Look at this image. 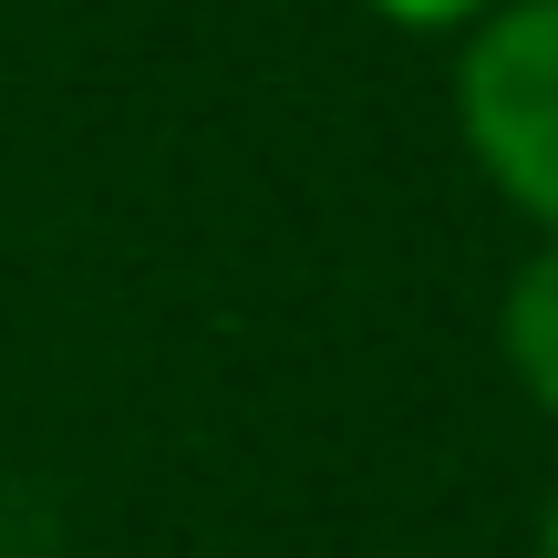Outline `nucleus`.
Masks as SVG:
<instances>
[{
	"instance_id": "obj_1",
	"label": "nucleus",
	"mask_w": 558,
	"mask_h": 558,
	"mask_svg": "<svg viewBox=\"0 0 558 558\" xmlns=\"http://www.w3.org/2000/svg\"><path fill=\"white\" fill-rule=\"evenodd\" d=\"M456 135L476 177L558 239V0H497L456 41Z\"/></svg>"
},
{
	"instance_id": "obj_2",
	"label": "nucleus",
	"mask_w": 558,
	"mask_h": 558,
	"mask_svg": "<svg viewBox=\"0 0 558 558\" xmlns=\"http://www.w3.org/2000/svg\"><path fill=\"white\" fill-rule=\"evenodd\" d=\"M497 352L518 373V393L558 424V239H538L518 269H507V300H497Z\"/></svg>"
},
{
	"instance_id": "obj_3",
	"label": "nucleus",
	"mask_w": 558,
	"mask_h": 558,
	"mask_svg": "<svg viewBox=\"0 0 558 558\" xmlns=\"http://www.w3.org/2000/svg\"><path fill=\"white\" fill-rule=\"evenodd\" d=\"M373 11L393 21V32H456V41H465L486 11H497V0H373Z\"/></svg>"
},
{
	"instance_id": "obj_4",
	"label": "nucleus",
	"mask_w": 558,
	"mask_h": 558,
	"mask_svg": "<svg viewBox=\"0 0 558 558\" xmlns=\"http://www.w3.org/2000/svg\"><path fill=\"white\" fill-rule=\"evenodd\" d=\"M538 558H558V497L538 507Z\"/></svg>"
}]
</instances>
